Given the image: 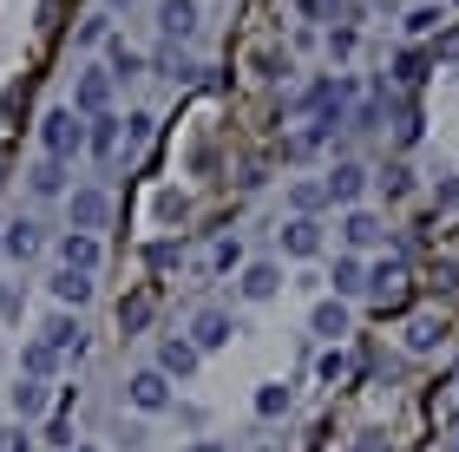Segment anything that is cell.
<instances>
[{
	"label": "cell",
	"mask_w": 459,
	"mask_h": 452,
	"mask_svg": "<svg viewBox=\"0 0 459 452\" xmlns=\"http://www.w3.org/2000/svg\"><path fill=\"white\" fill-rule=\"evenodd\" d=\"M211 262H217V269H237V262H243V243H237V236H223L217 250H211Z\"/></svg>",
	"instance_id": "836d02e7"
},
{
	"label": "cell",
	"mask_w": 459,
	"mask_h": 452,
	"mask_svg": "<svg viewBox=\"0 0 459 452\" xmlns=\"http://www.w3.org/2000/svg\"><path fill=\"white\" fill-rule=\"evenodd\" d=\"M308 321H316V335H322V341L348 335V308H342V302H316V315H308Z\"/></svg>",
	"instance_id": "603a6c76"
},
{
	"label": "cell",
	"mask_w": 459,
	"mask_h": 452,
	"mask_svg": "<svg viewBox=\"0 0 459 452\" xmlns=\"http://www.w3.org/2000/svg\"><path fill=\"white\" fill-rule=\"evenodd\" d=\"M191 452H223V446H217V439H197V446H191Z\"/></svg>",
	"instance_id": "74e56055"
},
{
	"label": "cell",
	"mask_w": 459,
	"mask_h": 452,
	"mask_svg": "<svg viewBox=\"0 0 459 452\" xmlns=\"http://www.w3.org/2000/svg\"><path fill=\"white\" fill-rule=\"evenodd\" d=\"M112 39V20H86V27H79V47H106Z\"/></svg>",
	"instance_id": "e575fe53"
},
{
	"label": "cell",
	"mask_w": 459,
	"mask_h": 452,
	"mask_svg": "<svg viewBox=\"0 0 459 452\" xmlns=\"http://www.w3.org/2000/svg\"><path fill=\"white\" fill-rule=\"evenodd\" d=\"M413 191V171H407V164H387V171H381V197H407Z\"/></svg>",
	"instance_id": "4316f807"
},
{
	"label": "cell",
	"mask_w": 459,
	"mask_h": 452,
	"mask_svg": "<svg viewBox=\"0 0 459 452\" xmlns=\"http://www.w3.org/2000/svg\"><path fill=\"white\" fill-rule=\"evenodd\" d=\"M282 250L296 256V262L322 256V223H316V217H296V223H289V230H282Z\"/></svg>",
	"instance_id": "8fae6325"
},
{
	"label": "cell",
	"mask_w": 459,
	"mask_h": 452,
	"mask_svg": "<svg viewBox=\"0 0 459 452\" xmlns=\"http://www.w3.org/2000/svg\"><path fill=\"white\" fill-rule=\"evenodd\" d=\"M39 341H47L59 361H79V354H86V328H79V315H53L47 328H39Z\"/></svg>",
	"instance_id": "5b68a950"
},
{
	"label": "cell",
	"mask_w": 459,
	"mask_h": 452,
	"mask_svg": "<svg viewBox=\"0 0 459 452\" xmlns=\"http://www.w3.org/2000/svg\"><path fill=\"white\" fill-rule=\"evenodd\" d=\"M125 400H132L138 414H164V406H171V380H164L158 367H144V374L125 380Z\"/></svg>",
	"instance_id": "7a4b0ae2"
},
{
	"label": "cell",
	"mask_w": 459,
	"mask_h": 452,
	"mask_svg": "<svg viewBox=\"0 0 459 452\" xmlns=\"http://www.w3.org/2000/svg\"><path fill=\"white\" fill-rule=\"evenodd\" d=\"M158 27H164V39H191L197 33V0H158Z\"/></svg>",
	"instance_id": "30bf717a"
},
{
	"label": "cell",
	"mask_w": 459,
	"mask_h": 452,
	"mask_svg": "<svg viewBox=\"0 0 459 452\" xmlns=\"http://www.w3.org/2000/svg\"><path fill=\"white\" fill-rule=\"evenodd\" d=\"M440 20H446L440 7H413V13H407V33H433Z\"/></svg>",
	"instance_id": "d6a6232c"
},
{
	"label": "cell",
	"mask_w": 459,
	"mask_h": 452,
	"mask_svg": "<svg viewBox=\"0 0 459 452\" xmlns=\"http://www.w3.org/2000/svg\"><path fill=\"white\" fill-rule=\"evenodd\" d=\"M53 367H59V354H53L47 341H27V347H20V374H27V380H53Z\"/></svg>",
	"instance_id": "ac0fdd59"
},
{
	"label": "cell",
	"mask_w": 459,
	"mask_h": 452,
	"mask_svg": "<svg viewBox=\"0 0 459 452\" xmlns=\"http://www.w3.org/2000/svg\"><path fill=\"white\" fill-rule=\"evenodd\" d=\"M276 289H282V269H276V262H249V269H243V295H249V302H269Z\"/></svg>",
	"instance_id": "9a60e30c"
},
{
	"label": "cell",
	"mask_w": 459,
	"mask_h": 452,
	"mask_svg": "<svg viewBox=\"0 0 459 452\" xmlns=\"http://www.w3.org/2000/svg\"><path fill=\"white\" fill-rule=\"evenodd\" d=\"M197 361H204L197 341H184V335H164V341H158V374H164V380H191Z\"/></svg>",
	"instance_id": "277c9868"
},
{
	"label": "cell",
	"mask_w": 459,
	"mask_h": 452,
	"mask_svg": "<svg viewBox=\"0 0 459 452\" xmlns=\"http://www.w3.org/2000/svg\"><path fill=\"white\" fill-rule=\"evenodd\" d=\"M106 106H112V72H86L73 86V112L79 118H106Z\"/></svg>",
	"instance_id": "8992f818"
},
{
	"label": "cell",
	"mask_w": 459,
	"mask_h": 452,
	"mask_svg": "<svg viewBox=\"0 0 459 452\" xmlns=\"http://www.w3.org/2000/svg\"><path fill=\"white\" fill-rule=\"evenodd\" d=\"M361 289H368V262H361V256H342V262H335V302H342V295H361Z\"/></svg>",
	"instance_id": "7402d4cb"
},
{
	"label": "cell",
	"mask_w": 459,
	"mask_h": 452,
	"mask_svg": "<svg viewBox=\"0 0 459 452\" xmlns=\"http://www.w3.org/2000/svg\"><path fill=\"white\" fill-rule=\"evenodd\" d=\"M322 13H328V20H335V27L348 33V27H354V20H361V0H328V7H322Z\"/></svg>",
	"instance_id": "f546056e"
},
{
	"label": "cell",
	"mask_w": 459,
	"mask_h": 452,
	"mask_svg": "<svg viewBox=\"0 0 459 452\" xmlns=\"http://www.w3.org/2000/svg\"><path fill=\"white\" fill-rule=\"evenodd\" d=\"M394 72H401V86H413V79L427 72V59L420 53H401V59H394Z\"/></svg>",
	"instance_id": "d590c367"
},
{
	"label": "cell",
	"mask_w": 459,
	"mask_h": 452,
	"mask_svg": "<svg viewBox=\"0 0 459 452\" xmlns=\"http://www.w3.org/2000/svg\"><path fill=\"white\" fill-rule=\"evenodd\" d=\"M144 138H152V118H144V112H132V118H125V151H138Z\"/></svg>",
	"instance_id": "1f68e13d"
},
{
	"label": "cell",
	"mask_w": 459,
	"mask_h": 452,
	"mask_svg": "<svg viewBox=\"0 0 459 452\" xmlns=\"http://www.w3.org/2000/svg\"><path fill=\"white\" fill-rule=\"evenodd\" d=\"M401 282H407V262L401 256H387V262H374V269H368V295H401Z\"/></svg>",
	"instance_id": "5bb4252c"
},
{
	"label": "cell",
	"mask_w": 459,
	"mask_h": 452,
	"mask_svg": "<svg viewBox=\"0 0 459 452\" xmlns=\"http://www.w3.org/2000/svg\"><path fill=\"white\" fill-rule=\"evenodd\" d=\"M47 406H53V387H47V380H20V387H13V414H20V426L39 420Z\"/></svg>",
	"instance_id": "4fadbf2b"
},
{
	"label": "cell",
	"mask_w": 459,
	"mask_h": 452,
	"mask_svg": "<svg viewBox=\"0 0 459 452\" xmlns=\"http://www.w3.org/2000/svg\"><path fill=\"white\" fill-rule=\"evenodd\" d=\"M106 217H112V197H106V191H73V203H66V223H73L79 236L106 230Z\"/></svg>",
	"instance_id": "3957f363"
},
{
	"label": "cell",
	"mask_w": 459,
	"mask_h": 452,
	"mask_svg": "<svg viewBox=\"0 0 459 452\" xmlns=\"http://www.w3.org/2000/svg\"><path fill=\"white\" fill-rule=\"evenodd\" d=\"M289 203H296V217H316L322 203H328V183H296V191H289Z\"/></svg>",
	"instance_id": "cb8c5ba5"
},
{
	"label": "cell",
	"mask_w": 459,
	"mask_h": 452,
	"mask_svg": "<svg viewBox=\"0 0 459 452\" xmlns=\"http://www.w3.org/2000/svg\"><path fill=\"white\" fill-rule=\"evenodd\" d=\"M86 125H92V132H86V145H92L99 158H112V151H118V138H125V118L106 112V118H86Z\"/></svg>",
	"instance_id": "ffe728a7"
},
{
	"label": "cell",
	"mask_w": 459,
	"mask_h": 452,
	"mask_svg": "<svg viewBox=\"0 0 459 452\" xmlns=\"http://www.w3.org/2000/svg\"><path fill=\"white\" fill-rule=\"evenodd\" d=\"M433 341H440V321H433V315H420V321L407 328V347H413V354H427Z\"/></svg>",
	"instance_id": "484cf974"
},
{
	"label": "cell",
	"mask_w": 459,
	"mask_h": 452,
	"mask_svg": "<svg viewBox=\"0 0 459 452\" xmlns=\"http://www.w3.org/2000/svg\"><path fill=\"white\" fill-rule=\"evenodd\" d=\"M256 414H263V420L289 414V387H263V394H256Z\"/></svg>",
	"instance_id": "83f0119b"
},
{
	"label": "cell",
	"mask_w": 459,
	"mask_h": 452,
	"mask_svg": "<svg viewBox=\"0 0 459 452\" xmlns=\"http://www.w3.org/2000/svg\"><path fill=\"white\" fill-rule=\"evenodd\" d=\"M158 217H164V223H184V197L164 191V197H158Z\"/></svg>",
	"instance_id": "8d00e7d4"
},
{
	"label": "cell",
	"mask_w": 459,
	"mask_h": 452,
	"mask_svg": "<svg viewBox=\"0 0 459 452\" xmlns=\"http://www.w3.org/2000/svg\"><path fill=\"white\" fill-rule=\"evenodd\" d=\"M27 183H33V197H59V191H66V164H59V158L33 164V171H27Z\"/></svg>",
	"instance_id": "44dd1931"
},
{
	"label": "cell",
	"mask_w": 459,
	"mask_h": 452,
	"mask_svg": "<svg viewBox=\"0 0 459 452\" xmlns=\"http://www.w3.org/2000/svg\"><path fill=\"white\" fill-rule=\"evenodd\" d=\"M0 452H33V433H27V426H0Z\"/></svg>",
	"instance_id": "4dcf8cb0"
},
{
	"label": "cell",
	"mask_w": 459,
	"mask_h": 452,
	"mask_svg": "<svg viewBox=\"0 0 459 452\" xmlns=\"http://www.w3.org/2000/svg\"><path fill=\"white\" fill-rule=\"evenodd\" d=\"M230 335H237V321H230L223 308H197V321H191L197 354H211V347H230Z\"/></svg>",
	"instance_id": "52a82bcc"
},
{
	"label": "cell",
	"mask_w": 459,
	"mask_h": 452,
	"mask_svg": "<svg viewBox=\"0 0 459 452\" xmlns=\"http://www.w3.org/2000/svg\"><path fill=\"white\" fill-rule=\"evenodd\" d=\"M144 321H152V302H144V295L118 308V328H125V335H132V328H144Z\"/></svg>",
	"instance_id": "f1b7e54d"
},
{
	"label": "cell",
	"mask_w": 459,
	"mask_h": 452,
	"mask_svg": "<svg viewBox=\"0 0 459 452\" xmlns=\"http://www.w3.org/2000/svg\"><path fill=\"white\" fill-rule=\"evenodd\" d=\"M39 145H47V158L66 164L73 151H86V118L79 112H47L39 118Z\"/></svg>",
	"instance_id": "6da1fadb"
},
{
	"label": "cell",
	"mask_w": 459,
	"mask_h": 452,
	"mask_svg": "<svg viewBox=\"0 0 459 452\" xmlns=\"http://www.w3.org/2000/svg\"><path fill=\"white\" fill-rule=\"evenodd\" d=\"M0 243H7V256H13V262H33L47 236H39V223H7V236H0Z\"/></svg>",
	"instance_id": "2e32d148"
},
{
	"label": "cell",
	"mask_w": 459,
	"mask_h": 452,
	"mask_svg": "<svg viewBox=\"0 0 459 452\" xmlns=\"http://www.w3.org/2000/svg\"><path fill=\"white\" fill-rule=\"evenodd\" d=\"M47 289H53L59 302H73V308H79V302H92V276H79V269H53V276H47Z\"/></svg>",
	"instance_id": "e0dca14e"
},
{
	"label": "cell",
	"mask_w": 459,
	"mask_h": 452,
	"mask_svg": "<svg viewBox=\"0 0 459 452\" xmlns=\"http://www.w3.org/2000/svg\"><path fill=\"white\" fill-rule=\"evenodd\" d=\"M59 269L92 276V269H99V236H79V230H66V236H59Z\"/></svg>",
	"instance_id": "9c48e42d"
},
{
	"label": "cell",
	"mask_w": 459,
	"mask_h": 452,
	"mask_svg": "<svg viewBox=\"0 0 459 452\" xmlns=\"http://www.w3.org/2000/svg\"><path fill=\"white\" fill-rule=\"evenodd\" d=\"M446 452H459V433H453V446H446Z\"/></svg>",
	"instance_id": "ab89813d"
},
{
	"label": "cell",
	"mask_w": 459,
	"mask_h": 452,
	"mask_svg": "<svg viewBox=\"0 0 459 452\" xmlns=\"http://www.w3.org/2000/svg\"><path fill=\"white\" fill-rule=\"evenodd\" d=\"M322 183H328V203H348V210H354V203H361V191H368V171H361L354 158H342Z\"/></svg>",
	"instance_id": "ba28073f"
},
{
	"label": "cell",
	"mask_w": 459,
	"mask_h": 452,
	"mask_svg": "<svg viewBox=\"0 0 459 452\" xmlns=\"http://www.w3.org/2000/svg\"><path fill=\"white\" fill-rule=\"evenodd\" d=\"M138 72H144V59L125 47V39H112V79H138Z\"/></svg>",
	"instance_id": "d4e9b609"
},
{
	"label": "cell",
	"mask_w": 459,
	"mask_h": 452,
	"mask_svg": "<svg viewBox=\"0 0 459 452\" xmlns=\"http://www.w3.org/2000/svg\"><path fill=\"white\" fill-rule=\"evenodd\" d=\"M73 452H99V446H73Z\"/></svg>",
	"instance_id": "f35d334b"
},
{
	"label": "cell",
	"mask_w": 459,
	"mask_h": 452,
	"mask_svg": "<svg viewBox=\"0 0 459 452\" xmlns=\"http://www.w3.org/2000/svg\"><path fill=\"white\" fill-rule=\"evenodd\" d=\"M342 236H348V250H374V243L387 236V223L374 217V210H348V223H342Z\"/></svg>",
	"instance_id": "7c38bea8"
},
{
	"label": "cell",
	"mask_w": 459,
	"mask_h": 452,
	"mask_svg": "<svg viewBox=\"0 0 459 452\" xmlns=\"http://www.w3.org/2000/svg\"><path fill=\"white\" fill-rule=\"evenodd\" d=\"M112 7H132V0H112Z\"/></svg>",
	"instance_id": "60d3db41"
},
{
	"label": "cell",
	"mask_w": 459,
	"mask_h": 452,
	"mask_svg": "<svg viewBox=\"0 0 459 452\" xmlns=\"http://www.w3.org/2000/svg\"><path fill=\"white\" fill-rule=\"evenodd\" d=\"M152 66H158L164 79H178V86H184V79H197V59L184 53L178 39H171V47H158V59H152Z\"/></svg>",
	"instance_id": "d6986e66"
}]
</instances>
